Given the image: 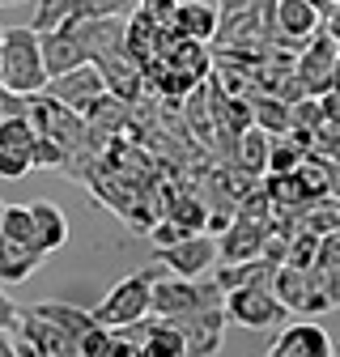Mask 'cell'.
Listing matches in <instances>:
<instances>
[{"mask_svg":"<svg viewBox=\"0 0 340 357\" xmlns=\"http://www.w3.org/2000/svg\"><path fill=\"white\" fill-rule=\"evenodd\" d=\"M17 319H22V310H17V302L0 289V332H9V328H17Z\"/></svg>","mask_w":340,"mask_h":357,"instance_id":"obj_34","label":"cell"},{"mask_svg":"<svg viewBox=\"0 0 340 357\" xmlns=\"http://www.w3.org/2000/svg\"><path fill=\"white\" fill-rule=\"evenodd\" d=\"M226 315L230 324L238 328H251V332H268L277 324H285V302L277 298L272 285H247V289H234L226 294Z\"/></svg>","mask_w":340,"mask_h":357,"instance_id":"obj_5","label":"cell"},{"mask_svg":"<svg viewBox=\"0 0 340 357\" xmlns=\"http://www.w3.org/2000/svg\"><path fill=\"white\" fill-rule=\"evenodd\" d=\"M319 255H323V238L311 234V230H298L285 268H302V273H315V268H319Z\"/></svg>","mask_w":340,"mask_h":357,"instance_id":"obj_24","label":"cell"},{"mask_svg":"<svg viewBox=\"0 0 340 357\" xmlns=\"http://www.w3.org/2000/svg\"><path fill=\"white\" fill-rule=\"evenodd\" d=\"M315 277H319L323 294L332 298V306H340V259H319V268H315Z\"/></svg>","mask_w":340,"mask_h":357,"instance_id":"obj_30","label":"cell"},{"mask_svg":"<svg viewBox=\"0 0 340 357\" xmlns=\"http://www.w3.org/2000/svg\"><path fill=\"white\" fill-rule=\"evenodd\" d=\"M251 107H255V128L268 132L272 141H281V137H289V132H293V107L289 102H281L272 94H255Z\"/></svg>","mask_w":340,"mask_h":357,"instance_id":"obj_21","label":"cell"},{"mask_svg":"<svg viewBox=\"0 0 340 357\" xmlns=\"http://www.w3.org/2000/svg\"><path fill=\"white\" fill-rule=\"evenodd\" d=\"M157 319V315H153ZM145 357H187V336L179 324H170V319H157L153 324V336L145 344Z\"/></svg>","mask_w":340,"mask_h":357,"instance_id":"obj_22","label":"cell"},{"mask_svg":"<svg viewBox=\"0 0 340 357\" xmlns=\"http://www.w3.org/2000/svg\"><path fill=\"white\" fill-rule=\"evenodd\" d=\"M272 289L285 302V310H298V315H323V310H336L332 298L323 294L319 277L315 273H302V268H277Z\"/></svg>","mask_w":340,"mask_h":357,"instance_id":"obj_7","label":"cell"},{"mask_svg":"<svg viewBox=\"0 0 340 357\" xmlns=\"http://www.w3.org/2000/svg\"><path fill=\"white\" fill-rule=\"evenodd\" d=\"M323 115H327V123L340 128V89H332V94L323 98Z\"/></svg>","mask_w":340,"mask_h":357,"instance_id":"obj_35","label":"cell"},{"mask_svg":"<svg viewBox=\"0 0 340 357\" xmlns=\"http://www.w3.org/2000/svg\"><path fill=\"white\" fill-rule=\"evenodd\" d=\"M38 5H52V0H38Z\"/></svg>","mask_w":340,"mask_h":357,"instance_id":"obj_45","label":"cell"},{"mask_svg":"<svg viewBox=\"0 0 340 357\" xmlns=\"http://www.w3.org/2000/svg\"><path fill=\"white\" fill-rule=\"evenodd\" d=\"M0 64H5V26H0Z\"/></svg>","mask_w":340,"mask_h":357,"instance_id":"obj_39","label":"cell"},{"mask_svg":"<svg viewBox=\"0 0 340 357\" xmlns=\"http://www.w3.org/2000/svg\"><path fill=\"white\" fill-rule=\"evenodd\" d=\"M30 217H34V238H38V247L47 251V255L68 243V217L52 200H34L30 204Z\"/></svg>","mask_w":340,"mask_h":357,"instance_id":"obj_19","label":"cell"},{"mask_svg":"<svg viewBox=\"0 0 340 357\" xmlns=\"http://www.w3.org/2000/svg\"><path fill=\"white\" fill-rule=\"evenodd\" d=\"M327 9H340V0H323V13H327Z\"/></svg>","mask_w":340,"mask_h":357,"instance_id":"obj_40","label":"cell"},{"mask_svg":"<svg viewBox=\"0 0 340 357\" xmlns=\"http://www.w3.org/2000/svg\"><path fill=\"white\" fill-rule=\"evenodd\" d=\"M0 357H22V344L9 332H0Z\"/></svg>","mask_w":340,"mask_h":357,"instance_id":"obj_37","label":"cell"},{"mask_svg":"<svg viewBox=\"0 0 340 357\" xmlns=\"http://www.w3.org/2000/svg\"><path fill=\"white\" fill-rule=\"evenodd\" d=\"M149 238H153V243H157V251H162V247H175V243L196 238V234H187L179 221H170V217H157V221H153V230H149Z\"/></svg>","mask_w":340,"mask_h":357,"instance_id":"obj_29","label":"cell"},{"mask_svg":"<svg viewBox=\"0 0 340 357\" xmlns=\"http://www.w3.org/2000/svg\"><path fill=\"white\" fill-rule=\"evenodd\" d=\"M298 230H311V234H319V238L336 234V230H340V200H319V204H311Z\"/></svg>","mask_w":340,"mask_h":357,"instance_id":"obj_25","label":"cell"},{"mask_svg":"<svg viewBox=\"0 0 340 357\" xmlns=\"http://www.w3.org/2000/svg\"><path fill=\"white\" fill-rule=\"evenodd\" d=\"M38 128L30 119H0V153H34Z\"/></svg>","mask_w":340,"mask_h":357,"instance_id":"obj_23","label":"cell"},{"mask_svg":"<svg viewBox=\"0 0 340 357\" xmlns=\"http://www.w3.org/2000/svg\"><path fill=\"white\" fill-rule=\"evenodd\" d=\"M98 357H145V353H141L137 344H128L119 332H111V340L102 344V353H98Z\"/></svg>","mask_w":340,"mask_h":357,"instance_id":"obj_32","label":"cell"},{"mask_svg":"<svg viewBox=\"0 0 340 357\" xmlns=\"http://www.w3.org/2000/svg\"><path fill=\"white\" fill-rule=\"evenodd\" d=\"M293 128H298V132H311V137H319V132L327 128L323 98H302V102H293Z\"/></svg>","mask_w":340,"mask_h":357,"instance_id":"obj_26","label":"cell"},{"mask_svg":"<svg viewBox=\"0 0 340 357\" xmlns=\"http://www.w3.org/2000/svg\"><path fill=\"white\" fill-rule=\"evenodd\" d=\"M264 357H332V336L319 324H289Z\"/></svg>","mask_w":340,"mask_h":357,"instance_id":"obj_13","label":"cell"},{"mask_svg":"<svg viewBox=\"0 0 340 357\" xmlns=\"http://www.w3.org/2000/svg\"><path fill=\"white\" fill-rule=\"evenodd\" d=\"M72 34L81 38V47L90 52V60H107V56H123L128 52V22L123 17H107V22H81L72 26Z\"/></svg>","mask_w":340,"mask_h":357,"instance_id":"obj_14","label":"cell"},{"mask_svg":"<svg viewBox=\"0 0 340 357\" xmlns=\"http://www.w3.org/2000/svg\"><path fill=\"white\" fill-rule=\"evenodd\" d=\"M102 94H107V81H102L98 64H85V68H77V73H68V77H60V81L47 85V98L64 102V107L77 111V115H85Z\"/></svg>","mask_w":340,"mask_h":357,"instance_id":"obj_8","label":"cell"},{"mask_svg":"<svg viewBox=\"0 0 340 357\" xmlns=\"http://www.w3.org/2000/svg\"><path fill=\"white\" fill-rule=\"evenodd\" d=\"M336 89H340V73H336Z\"/></svg>","mask_w":340,"mask_h":357,"instance_id":"obj_44","label":"cell"},{"mask_svg":"<svg viewBox=\"0 0 340 357\" xmlns=\"http://www.w3.org/2000/svg\"><path fill=\"white\" fill-rule=\"evenodd\" d=\"M268 162H272V137L260 128L242 132L234 141V153H230V166L242 170L247 178H268Z\"/></svg>","mask_w":340,"mask_h":357,"instance_id":"obj_17","label":"cell"},{"mask_svg":"<svg viewBox=\"0 0 340 357\" xmlns=\"http://www.w3.org/2000/svg\"><path fill=\"white\" fill-rule=\"evenodd\" d=\"M9 98V89H5V81H0V102H5Z\"/></svg>","mask_w":340,"mask_h":357,"instance_id":"obj_41","label":"cell"},{"mask_svg":"<svg viewBox=\"0 0 340 357\" xmlns=\"http://www.w3.org/2000/svg\"><path fill=\"white\" fill-rule=\"evenodd\" d=\"M212 277H217V285L226 294H234V289H247V285H272L277 268L268 259H251V264H222Z\"/></svg>","mask_w":340,"mask_h":357,"instance_id":"obj_20","label":"cell"},{"mask_svg":"<svg viewBox=\"0 0 340 357\" xmlns=\"http://www.w3.org/2000/svg\"><path fill=\"white\" fill-rule=\"evenodd\" d=\"M336 73H340V43L327 30H319L298 56V77H302L311 98H327L336 89Z\"/></svg>","mask_w":340,"mask_h":357,"instance_id":"obj_6","label":"cell"},{"mask_svg":"<svg viewBox=\"0 0 340 357\" xmlns=\"http://www.w3.org/2000/svg\"><path fill=\"white\" fill-rule=\"evenodd\" d=\"M47 259V251L38 247V238H13L0 234V285H22L34 277V268Z\"/></svg>","mask_w":340,"mask_h":357,"instance_id":"obj_11","label":"cell"},{"mask_svg":"<svg viewBox=\"0 0 340 357\" xmlns=\"http://www.w3.org/2000/svg\"><path fill=\"white\" fill-rule=\"evenodd\" d=\"M38 38H42V60H47L52 81H60V77H68V73H77L85 64H94L72 30H52V34H38Z\"/></svg>","mask_w":340,"mask_h":357,"instance_id":"obj_15","label":"cell"},{"mask_svg":"<svg viewBox=\"0 0 340 357\" xmlns=\"http://www.w3.org/2000/svg\"><path fill=\"white\" fill-rule=\"evenodd\" d=\"M30 123L38 128V137L56 141L68 158H77V153L90 149V123H85V115L68 111L64 102H56V98H47V94H38V98H34Z\"/></svg>","mask_w":340,"mask_h":357,"instance_id":"obj_3","label":"cell"},{"mask_svg":"<svg viewBox=\"0 0 340 357\" xmlns=\"http://www.w3.org/2000/svg\"><path fill=\"white\" fill-rule=\"evenodd\" d=\"M302 158H307L302 149H298L293 141H285V137H281V141H272V162H268V174H293L298 166H302Z\"/></svg>","mask_w":340,"mask_h":357,"instance_id":"obj_27","label":"cell"},{"mask_svg":"<svg viewBox=\"0 0 340 357\" xmlns=\"http://www.w3.org/2000/svg\"><path fill=\"white\" fill-rule=\"evenodd\" d=\"M179 5H183V0H141V9H145V13H149V17H157V22H162V26H166V22H170V13H175V9H179Z\"/></svg>","mask_w":340,"mask_h":357,"instance_id":"obj_33","label":"cell"},{"mask_svg":"<svg viewBox=\"0 0 340 357\" xmlns=\"http://www.w3.org/2000/svg\"><path fill=\"white\" fill-rule=\"evenodd\" d=\"M38 319H47V324H56L60 332H68L72 340H85L94 328H102L98 319H94V310H81V306H68V302H56V298H47V302H34L30 306Z\"/></svg>","mask_w":340,"mask_h":357,"instance_id":"obj_18","label":"cell"},{"mask_svg":"<svg viewBox=\"0 0 340 357\" xmlns=\"http://www.w3.org/2000/svg\"><path fill=\"white\" fill-rule=\"evenodd\" d=\"M64 166H68V153L56 141L38 137V145H34V170H64Z\"/></svg>","mask_w":340,"mask_h":357,"instance_id":"obj_28","label":"cell"},{"mask_svg":"<svg viewBox=\"0 0 340 357\" xmlns=\"http://www.w3.org/2000/svg\"><path fill=\"white\" fill-rule=\"evenodd\" d=\"M319 259H340V230L323 238V255H319Z\"/></svg>","mask_w":340,"mask_h":357,"instance_id":"obj_36","label":"cell"},{"mask_svg":"<svg viewBox=\"0 0 340 357\" xmlns=\"http://www.w3.org/2000/svg\"><path fill=\"white\" fill-rule=\"evenodd\" d=\"M264 243H268V226H255V221H234V226L217 238L222 264H251V259H264Z\"/></svg>","mask_w":340,"mask_h":357,"instance_id":"obj_16","label":"cell"},{"mask_svg":"<svg viewBox=\"0 0 340 357\" xmlns=\"http://www.w3.org/2000/svg\"><path fill=\"white\" fill-rule=\"evenodd\" d=\"M166 273V268H145V273H132V277H123L111 285V294L94 306V319L107 328V332H119V328H132L141 319L153 315V285L157 277Z\"/></svg>","mask_w":340,"mask_h":357,"instance_id":"obj_2","label":"cell"},{"mask_svg":"<svg viewBox=\"0 0 340 357\" xmlns=\"http://www.w3.org/2000/svg\"><path fill=\"white\" fill-rule=\"evenodd\" d=\"M332 200H340V170H336V178H332Z\"/></svg>","mask_w":340,"mask_h":357,"instance_id":"obj_38","label":"cell"},{"mask_svg":"<svg viewBox=\"0 0 340 357\" xmlns=\"http://www.w3.org/2000/svg\"><path fill=\"white\" fill-rule=\"evenodd\" d=\"M17 336H22L34 353H42V357H85V353H81V340H72L68 332H60V328L47 324V319H38L34 310H22Z\"/></svg>","mask_w":340,"mask_h":357,"instance_id":"obj_10","label":"cell"},{"mask_svg":"<svg viewBox=\"0 0 340 357\" xmlns=\"http://www.w3.org/2000/svg\"><path fill=\"white\" fill-rule=\"evenodd\" d=\"M0 81L9 94L38 98L47 94L52 73L42 60V38L34 26H5V64H0Z\"/></svg>","mask_w":340,"mask_h":357,"instance_id":"obj_1","label":"cell"},{"mask_svg":"<svg viewBox=\"0 0 340 357\" xmlns=\"http://www.w3.org/2000/svg\"><path fill=\"white\" fill-rule=\"evenodd\" d=\"M34 170V153H0V178H22Z\"/></svg>","mask_w":340,"mask_h":357,"instance_id":"obj_31","label":"cell"},{"mask_svg":"<svg viewBox=\"0 0 340 357\" xmlns=\"http://www.w3.org/2000/svg\"><path fill=\"white\" fill-rule=\"evenodd\" d=\"M0 5H22V0H0Z\"/></svg>","mask_w":340,"mask_h":357,"instance_id":"obj_43","label":"cell"},{"mask_svg":"<svg viewBox=\"0 0 340 357\" xmlns=\"http://www.w3.org/2000/svg\"><path fill=\"white\" fill-rule=\"evenodd\" d=\"M307 5H315V9H319V13H323V0H307Z\"/></svg>","mask_w":340,"mask_h":357,"instance_id":"obj_42","label":"cell"},{"mask_svg":"<svg viewBox=\"0 0 340 357\" xmlns=\"http://www.w3.org/2000/svg\"><path fill=\"white\" fill-rule=\"evenodd\" d=\"M157 268H166L170 277H183V281H204L222 268V247L212 234H196V238H183L175 247H162L153 255Z\"/></svg>","mask_w":340,"mask_h":357,"instance_id":"obj_4","label":"cell"},{"mask_svg":"<svg viewBox=\"0 0 340 357\" xmlns=\"http://www.w3.org/2000/svg\"><path fill=\"white\" fill-rule=\"evenodd\" d=\"M166 26H175L192 43H212L217 30H222V5L217 0H183V5L170 13Z\"/></svg>","mask_w":340,"mask_h":357,"instance_id":"obj_12","label":"cell"},{"mask_svg":"<svg viewBox=\"0 0 340 357\" xmlns=\"http://www.w3.org/2000/svg\"><path fill=\"white\" fill-rule=\"evenodd\" d=\"M226 306H208V310H196V315L179 319L183 336H187V357H217V349L226 344Z\"/></svg>","mask_w":340,"mask_h":357,"instance_id":"obj_9","label":"cell"},{"mask_svg":"<svg viewBox=\"0 0 340 357\" xmlns=\"http://www.w3.org/2000/svg\"><path fill=\"white\" fill-rule=\"evenodd\" d=\"M0 217H5V204H0Z\"/></svg>","mask_w":340,"mask_h":357,"instance_id":"obj_46","label":"cell"}]
</instances>
